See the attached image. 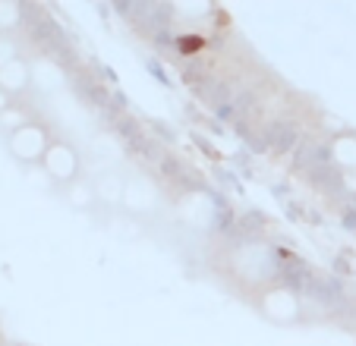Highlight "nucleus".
Listing matches in <instances>:
<instances>
[{
	"mask_svg": "<svg viewBox=\"0 0 356 346\" xmlns=\"http://www.w3.org/2000/svg\"><path fill=\"white\" fill-rule=\"evenodd\" d=\"M51 133H47L44 123H22L19 129H13L10 133V151H13V158L26 160V164H41V158H44V151L51 148Z\"/></svg>",
	"mask_w": 356,
	"mask_h": 346,
	"instance_id": "obj_1",
	"label": "nucleus"
},
{
	"mask_svg": "<svg viewBox=\"0 0 356 346\" xmlns=\"http://www.w3.org/2000/svg\"><path fill=\"white\" fill-rule=\"evenodd\" d=\"M41 164H44L47 176H54V180L63 183V186L79 180V154H76L67 142H51V148L44 151Z\"/></svg>",
	"mask_w": 356,
	"mask_h": 346,
	"instance_id": "obj_2",
	"label": "nucleus"
},
{
	"mask_svg": "<svg viewBox=\"0 0 356 346\" xmlns=\"http://www.w3.org/2000/svg\"><path fill=\"white\" fill-rule=\"evenodd\" d=\"M259 308H262V312L268 315L271 321H281V324H290V321H296V318H300V312H302L300 296L290 293V290H284V286H271L268 293L262 296Z\"/></svg>",
	"mask_w": 356,
	"mask_h": 346,
	"instance_id": "obj_3",
	"label": "nucleus"
},
{
	"mask_svg": "<svg viewBox=\"0 0 356 346\" xmlns=\"http://www.w3.org/2000/svg\"><path fill=\"white\" fill-rule=\"evenodd\" d=\"M296 145H300V129L293 123L277 120L262 129V148H268L271 154H290L296 151Z\"/></svg>",
	"mask_w": 356,
	"mask_h": 346,
	"instance_id": "obj_4",
	"label": "nucleus"
},
{
	"mask_svg": "<svg viewBox=\"0 0 356 346\" xmlns=\"http://www.w3.org/2000/svg\"><path fill=\"white\" fill-rule=\"evenodd\" d=\"M32 85V63L22 60V57H13L10 63L0 67V88L7 94H22Z\"/></svg>",
	"mask_w": 356,
	"mask_h": 346,
	"instance_id": "obj_5",
	"label": "nucleus"
},
{
	"mask_svg": "<svg viewBox=\"0 0 356 346\" xmlns=\"http://www.w3.org/2000/svg\"><path fill=\"white\" fill-rule=\"evenodd\" d=\"M123 199H127L129 208L142 211V208L155 205V189H152V183H145V180H129L127 186H123Z\"/></svg>",
	"mask_w": 356,
	"mask_h": 346,
	"instance_id": "obj_6",
	"label": "nucleus"
},
{
	"mask_svg": "<svg viewBox=\"0 0 356 346\" xmlns=\"http://www.w3.org/2000/svg\"><path fill=\"white\" fill-rule=\"evenodd\" d=\"M22 26V3H0V32Z\"/></svg>",
	"mask_w": 356,
	"mask_h": 346,
	"instance_id": "obj_7",
	"label": "nucleus"
},
{
	"mask_svg": "<svg viewBox=\"0 0 356 346\" xmlns=\"http://www.w3.org/2000/svg\"><path fill=\"white\" fill-rule=\"evenodd\" d=\"M70 199L76 201V205H82V208H88V205H95V192H92V183H70Z\"/></svg>",
	"mask_w": 356,
	"mask_h": 346,
	"instance_id": "obj_8",
	"label": "nucleus"
},
{
	"mask_svg": "<svg viewBox=\"0 0 356 346\" xmlns=\"http://www.w3.org/2000/svg\"><path fill=\"white\" fill-rule=\"evenodd\" d=\"M0 120L7 123V129H10V133H13V129H19L22 123H29V110H22L19 104H10L7 110L0 113Z\"/></svg>",
	"mask_w": 356,
	"mask_h": 346,
	"instance_id": "obj_9",
	"label": "nucleus"
},
{
	"mask_svg": "<svg viewBox=\"0 0 356 346\" xmlns=\"http://www.w3.org/2000/svg\"><path fill=\"white\" fill-rule=\"evenodd\" d=\"M7 107H10V94H7V92H3V88H0V113L7 110Z\"/></svg>",
	"mask_w": 356,
	"mask_h": 346,
	"instance_id": "obj_10",
	"label": "nucleus"
}]
</instances>
